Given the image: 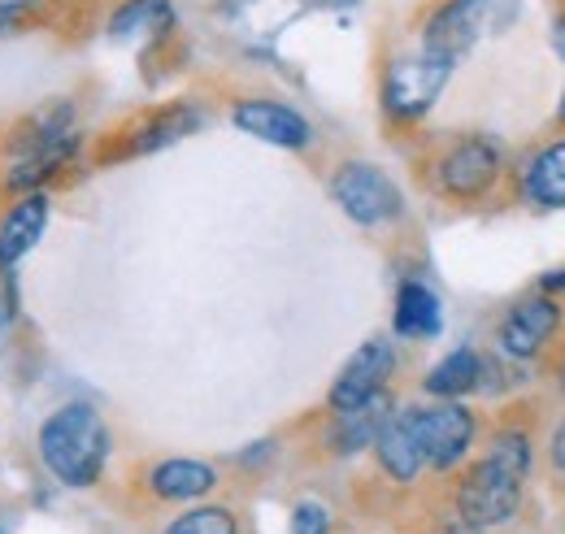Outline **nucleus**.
Instances as JSON below:
<instances>
[{
    "label": "nucleus",
    "mask_w": 565,
    "mask_h": 534,
    "mask_svg": "<svg viewBox=\"0 0 565 534\" xmlns=\"http://www.w3.org/2000/svg\"><path fill=\"white\" fill-rule=\"evenodd\" d=\"M40 457L66 487H92L109 457V430L92 404L74 400L40 426Z\"/></svg>",
    "instance_id": "nucleus-1"
},
{
    "label": "nucleus",
    "mask_w": 565,
    "mask_h": 534,
    "mask_svg": "<svg viewBox=\"0 0 565 534\" xmlns=\"http://www.w3.org/2000/svg\"><path fill=\"white\" fill-rule=\"evenodd\" d=\"M452 78V62L435 57V53H409L396 57L383 74V109L396 122H418L426 109L439 100V92Z\"/></svg>",
    "instance_id": "nucleus-2"
},
{
    "label": "nucleus",
    "mask_w": 565,
    "mask_h": 534,
    "mask_svg": "<svg viewBox=\"0 0 565 534\" xmlns=\"http://www.w3.org/2000/svg\"><path fill=\"white\" fill-rule=\"evenodd\" d=\"M518 504H522V478L492 457L470 466L457 482V517L479 526V531L509 522L518 513Z\"/></svg>",
    "instance_id": "nucleus-3"
},
{
    "label": "nucleus",
    "mask_w": 565,
    "mask_h": 534,
    "mask_svg": "<svg viewBox=\"0 0 565 534\" xmlns=\"http://www.w3.org/2000/svg\"><path fill=\"white\" fill-rule=\"evenodd\" d=\"M331 196L340 201V209L353 217L356 226H383V222H396L405 213L401 188L379 165H365V161H349V165L335 170Z\"/></svg>",
    "instance_id": "nucleus-4"
},
{
    "label": "nucleus",
    "mask_w": 565,
    "mask_h": 534,
    "mask_svg": "<svg viewBox=\"0 0 565 534\" xmlns=\"http://www.w3.org/2000/svg\"><path fill=\"white\" fill-rule=\"evenodd\" d=\"M500 179V152L492 139L483 135H466L457 143H448L435 161V188L452 201H479L488 196Z\"/></svg>",
    "instance_id": "nucleus-5"
},
{
    "label": "nucleus",
    "mask_w": 565,
    "mask_h": 534,
    "mask_svg": "<svg viewBox=\"0 0 565 534\" xmlns=\"http://www.w3.org/2000/svg\"><path fill=\"white\" fill-rule=\"evenodd\" d=\"M418 435H423L426 466L452 469L475 444V413L452 400L435 404V408H418Z\"/></svg>",
    "instance_id": "nucleus-6"
},
{
    "label": "nucleus",
    "mask_w": 565,
    "mask_h": 534,
    "mask_svg": "<svg viewBox=\"0 0 565 534\" xmlns=\"http://www.w3.org/2000/svg\"><path fill=\"white\" fill-rule=\"evenodd\" d=\"M562 327V309H557V300L544 291V296H526L522 305H513L509 313H504V322H500V331H495V343H500V352L504 356H513V361H531L553 334Z\"/></svg>",
    "instance_id": "nucleus-7"
},
{
    "label": "nucleus",
    "mask_w": 565,
    "mask_h": 534,
    "mask_svg": "<svg viewBox=\"0 0 565 534\" xmlns=\"http://www.w3.org/2000/svg\"><path fill=\"white\" fill-rule=\"evenodd\" d=\"M488 9L492 0H444L423 26V49L435 57H448L457 62L479 35H483V22H488Z\"/></svg>",
    "instance_id": "nucleus-8"
},
{
    "label": "nucleus",
    "mask_w": 565,
    "mask_h": 534,
    "mask_svg": "<svg viewBox=\"0 0 565 534\" xmlns=\"http://www.w3.org/2000/svg\"><path fill=\"white\" fill-rule=\"evenodd\" d=\"M392 370H396V352H392L387 339L361 343L353 352V361L340 370L335 387H331V408L340 413V408H356V404H365L370 396H379L383 383L392 378Z\"/></svg>",
    "instance_id": "nucleus-9"
},
{
    "label": "nucleus",
    "mask_w": 565,
    "mask_h": 534,
    "mask_svg": "<svg viewBox=\"0 0 565 534\" xmlns=\"http://www.w3.org/2000/svg\"><path fill=\"white\" fill-rule=\"evenodd\" d=\"M374 457L392 482H414L423 473V435H418V408H392L379 439H374Z\"/></svg>",
    "instance_id": "nucleus-10"
},
{
    "label": "nucleus",
    "mask_w": 565,
    "mask_h": 534,
    "mask_svg": "<svg viewBox=\"0 0 565 534\" xmlns=\"http://www.w3.org/2000/svg\"><path fill=\"white\" fill-rule=\"evenodd\" d=\"M235 127L248 131L253 139H266L275 148H309V122L291 109V105H279V100H239L235 105Z\"/></svg>",
    "instance_id": "nucleus-11"
},
{
    "label": "nucleus",
    "mask_w": 565,
    "mask_h": 534,
    "mask_svg": "<svg viewBox=\"0 0 565 534\" xmlns=\"http://www.w3.org/2000/svg\"><path fill=\"white\" fill-rule=\"evenodd\" d=\"M49 226V196L31 192V196H18L0 213V266L13 269L44 235Z\"/></svg>",
    "instance_id": "nucleus-12"
},
{
    "label": "nucleus",
    "mask_w": 565,
    "mask_h": 534,
    "mask_svg": "<svg viewBox=\"0 0 565 534\" xmlns=\"http://www.w3.org/2000/svg\"><path fill=\"white\" fill-rule=\"evenodd\" d=\"M148 487L157 500H170V504H188V500H201L217 487V473L205 461H188V457H174V461H157L148 473Z\"/></svg>",
    "instance_id": "nucleus-13"
},
{
    "label": "nucleus",
    "mask_w": 565,
    "mask_h": 534,
    "mask_svg": "<svg viewBox=\"0 0 565 534\" xmlns=\"http://www.w3.org/2000/svg\"><path fill=\"white\" fill-rule=\"evenodd\" d=\"M387 413H392V404H387V396H383V392H379V396H370L365 404H356V408H340L335 430H331L335 452L353 457V452H361V448H370V444L379 439V430H383Z\"/></svg>",
    "instance_id": "nucleus-14"
},
{
    "label": "nucleus",
    "mask_w": 565,
    "mask_h": 534,
    "mask_svg": "<svg viewBox=\"0 0 565 534\" xmlns=\"http://www.w3.org/2000/svg\"><path fill=\"white\" fill-rule=\"evenodd\" d=\"M483 383V356L475 348H457L448 352L430 374H426V392L439 400H457L466 392H475Z\"/></svg>",
    "instance_id": "nucleus-15"
},
{
    "label": "nucleus",
    "mask_w": 565,
    "mask_h": 534,
    "mask_svg": "<svg viewBox=\"0 0 565 534\" xmlns=\"http://www.w3.org/2000/svg\"><path fill=\"white\" fill-rule=\"evenodd\" d=\"M439 327H444V318H439L435 291L423 282H401V291H396V334L430 339V334H439Z\"/></svg>",
    "instance_id": "nucleus-16"
},
{
    "label": "nucleus",
    "mask_w": 565,
    "mask_h": 534,
    "mask_svg": "<svg viewBox=\"0 0 565 534\" xmlns=\"http://www.w3.org/2000/svg\"><path fill=\"white\" fill-rule=\"evenodd\" d=\"M526 196L544 209H565V139L548 143L526 165Z\"/></svg>",
    "instance_id": "nucleus-17"
},
{
    "label": "nucleus",
    "mask_w": 565,
    "mask_h": 534,
    "mask_svg": "<svg viewBox=\"0 0 565 534\" xmlns=\"http://www.w3.org/2000/svg\"><path fill=\"white\" fill-rule=\"evenodd\" d=\"M174 22L170 0H122L109 18V35L114 40H131V35H161Z\"/></svg>",
    "instance_id": "nucleus-18"
},
{
    "label": "nucleus",
    "mask_w": 565,
    "mask_h": 534,
    "mask_svg": "<svg viewBox=\"0 0 565 534\" xmlns=\"http://www.w3.org/2000/svg\"><path fill=\"white\" fill-rule=\"evenodd\" d=\"M196 127H201L196 109H188V105H170V109L152 114L143 127H136V131H131L127 152H152V148H166V143L183 139L188 131H196Z\"/></svg>",
    "instance_id": "nucleus-19"
},
{
    "label": "nucleus",
    "mask_w": 565,
    "mask_h": 534,
    "mask_svg": "<svg viewBox=\"0 0 565 534\" xmlns=\"http://www.w3.org/2000/svg\"><path fill=\"white\" fill-rule=\"evenodd\" d=\"M166 534H239V522L231 509H192Z\"/></svg>",
    "instance_id": "nucleus-20"
},
{
    "label": "nucleus",
    "mask_w": 565,
    "mask_h": 534,
    "mask_svg": "<svg viewBox=\"0 0 565 534\" xmlns=\"http://www.w3.org/2000/svg\"><path fill=\"white\" fill-rule=\"evenodd\" d=\"M488 457L500 461L504 469H513L518 478H526V469H531V439L522 430H500L492 439V448H488Z\"/></svg>",
    "instance_id": "nucleus-21"
},
{
    "label": "nucleus",
    "mask_w": 565,
    "mask_h": 534,
    "mask_svg": "<svg viewBox=\"0 0 565 534\" xmlns=\"http://www.w3.org/2000/svg\"><path fill=\"white\" fill-rule=\"evenodd\" d=\"M291 534H327V509L322 504H300L291 513Z\"/></svg>",
    "instance_id": "nucleus-22"
},
{
    "label": "nucleus",
    "mask_w": 565,
    "mask_h": 534,
    "mask_svg": "<svg viewBox=\"0 0 565 534\" xmlns=\"http://www.w3.org/2000/svg\"><path fill=\"white\" fill-rule=\"evenodd\" d=\"M553 466H557V473H565V421L557 426V435H553Z\"/></svg>",
    "instance_id": "nucleus-23"
},
{
    "label": "nucleus",
    "mask_w": 565,
    "mask_h": 534,
    "mask_svg": "<svg viewBox=\"0 0 565 534\" xmlns=\"http://www.w3.org/2000/svg\"><path fill=\"white\" fill-rule=\"evenodd\" d=\"M544 291H548V296H562V291H565V269H557V274H548V278H544Z\"/></svg>",
    "instance_id": "nucleus-24"
},
{
    "label": "nucleus",
    "mask_w": 565,
    "mask_h": 534,
    "mask_svg": "<svg viewBox=\"0 0 565 534\" xmlns=\"http://www.w3.org/2000/svg\"><path fill=\"white\" fill-rule=\"evenodd\" d=\"M439 534H483L479 531V526H470V522H461V517H457V522H448V526H444V531Z\"/></svg>",
    "instance_id": "nucleus-25"
},
{
    "label": "nucleus",
    "mask_w": 565,
    "mask_h": 534,
    "mask_svg": "<svg viewBox=\"0 0 565 534\" xmlns=\"http://www.w3.org/2000/svg\"><path fill=\"white\" fill-rule=\"evenodd\" d=\"M553 49L562 53V62H565V18H557V26H553Z\"/></svg>",
    "instance_id": "nucleus-26"
},
{
    "label": "nucleus",
    "mask_w": 565,
    "mask_h": 534,
    "mask_svg": "<svg viewBox=\"0 0 565 534\" xmlns=\"http://www.w3.org/2000/svg\"><path fill=\"white\" fill-rule=\"evenodd\" d=\"M562 118H565V105H562Z\"/></svg>",
    "instance_id": "nucleus-27"
},
{
    "label": "nucleus",
    "mask_w": 565,
    "mask_h": 534,
    "mask_svg": "<svg viewBox=\"0 0 565 534\" xmlns=\"http://www.w3.org/2000/svg\"><path fill=\"white\" fill-rule=\"evenodd\" d=\"M562 383H565V370H562Z\"/></svg>",
    "instance_id": "nucleus-28"
}]
</instances>
